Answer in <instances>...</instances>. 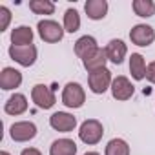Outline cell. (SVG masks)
I'll return each mask as SVG.
<instances>
[{"label": "cell", "mask_w": 155, "mask_h": 155, "mask_svg": "<svg viewBox=\"0 0 155 155\" xmlns=\"http://www.w3.org/2000/svg\"><path fill=\"white\" fill-rule=\"evenodd\" d=\"M115 77L111 75V71L108 68H102L99 71H93V73H88V88L91 93L95 95H102L106 93L110 88H111V82H113Z\"/></svg>", "instance_id": "obj_4"}, {"label": "cell", "mask_w": 155, "mask_h": 155, "mask_svg": "<svg viewBox=\"0 0 155 155\" xmlns=\"http://www.w3.org/2000/svg\"><path fill=\"white\" fill-rule=\"evenodd\" d=\"M84 155H101V153H99V151H86Z\"/></svg>", "instance_id": "obj_27"}, {"label": "cell", "mask_w": 155, "mask_h": 155, "mask_svg": "<svg viewBox=\"0 0 155 155\" xmlns=\"http://www.w3.org/2000/svg\"><path fill=\"white\" fill-rule=\"evenodd\" d=\"M38 128L31 120H17L9 126V137L15 142H29L37 137Z\"/></svg>", "instance_id": "obj_6"}, {"label": "cell", "mask_w": 155, "mask_h": 155, "mask_svg": "<svg viewBox=\"0 0 155 155\" xmlns=\"http://www.w3.org/2000/svg\"><path fill=\"white\" fill-rule=\"evenodd\" d=\"M101 46L97 44V38L91 37V35H82L81 38H77L73 49H75V55L79 57L81 60H84L86 57H90L95 49H99Z\"/></svg>", "instance_id": "obj_15"}, {"label": "cell", "mask_w": 155, "mask_h": 155, "mask_svg": "<svg viewBox=\"0 0 155 155\" xmlns=\"http://www.w3.org/2000/svg\"><path fill=\"white\" fill-rule=\"evenodd\" d=\"M146 81H148L150 84H153V86H155V60H153V62H150V64H148V68H146Z\"/></svg>", "instance_id": "obj_25"}, {"label": "cell", "mask_w": 155, "mask_h": 155, "mask_svg": "<svg viewBox=\"0 0 155 155\" xmlns=\"http://www.w3.org/2000/svg\"><path fill=\"white\" fill-rule=\"evenodd\" d=\"M102 137H104V126L97 119H86L79 126V139L88 146L99 144L102 140Z\"/></svg>", "instance_id": "obj_1"}, {"label": "cell", "mask_w": 155, "mask_h": 155, "mask_svg": "<svg viewBox=\"0 0 155 155\" xmlns=\"http://www.w3.org/2000/svg\"><path fill=\"white\" fill-rule=\"evenodd\" d=\"M31 101L40 110H51L57 104V97H55L53 88H49L46 84H35L31 88Z\"/></svg>", "instance_id": "obj_7"}, {"label": "cell", "mask_w": 155, "mask_h": 155, "mask_svg": "<svg viewBox=\"0 0 155 155\" xmlns=\"http://www.w3.org/2000/svg\"><path fill=\"white\" fill-rule=\"evenodd\" d=\"M22 81H24V77L17 68L6 66V68H2V71H0V88L4 91H11V90L20 88Z\"/></svg>", "instance_id": "obj_11"}, {"label": "cell", "mask_w": 155, "mask_h": 155, "mask_svg": "<svg viewBox=\"0 0 155 155\" xmlns=\"http://www.w3.org/2000/svg\"><path fill=\"white\" fill-rule=\"evenodd\" d=\"M110 91H111V97H113L115 101L124 102V101H130V99L133 97V93H135V86L131 84V81L128 79V77H124V75H117L115 79H113V82H111Z\"/></svg>", "instance_id": "obj_9"}, {"label": "cell", "mask_w": 155, "mask_h": 155, "mask_svg": "<svg viewBox=\"0 0 155 155\" xmlns=\"http://www.w3.org/2000/svg\"><path fill=\"white\" fill-rule=\"evenodd\" d=\"M49 126L55 131L69 133V131H73L77 128V117L73 113H68V111H55L49 117Z\"/></svg>", "instance_id": "obj_10"}, {"label": "cell", "mask_w": 155, "mask_h": 155, "mask_svg": "<svg viewBox=\"0 0 155 155\" xmlns=\"http://www.w3.org/2000/svg\"><path fill=\"white\" fill-rule=\"evenodd\" d=\"M62 26L66 33H77L81 29V15L75 8H68L64 11V18H62Z\"/></svg>", "instance_id": "obj_20"}, {"label": "cell", "mask_w": 155, "mask_h": 155, "mask_svg": "<svg viewBox=\"0 0 155 155\" xmlns=\"http://www.w3.org/2000/svg\"><path fill=\"white\" fill-rule=\"evenodd\" d=\"M130 40L139 48H148L155 42V29L150 24H135L130 29Z\"/></svg>", "instance_id": "obj_8"}, {"label": "cell", "mask_w": 155, "mask_h": 155, "mask_svg": "<svg viewBox=\"0 0 155 155\" xmlns=\"http://www.w3.org/2000/svg\"><path fill=\"white\" fill-rule=\"evenodd\" d=\"M37 33H38V37H40L44 42H48V44H57V42H60V40L64 38V35H66L64 26L58 24L57 20H51V18H42V20H38V24H37Z\"/></svg>", "instance_id": "obj_3"}, {"label": "cell", "mask_w": 155, "mask_h": 155, "mask_svg": "<svg viewBox=\"0 0 155 155\" xmlns=\"http://www.w3.org/2000/svg\"><path fill=\"white\" fill-rule=\"evenodd\" d=\"M104 49H106L108 60L113 62V64H117V66H120V64L124 62V58L128 57V46H126V42L120 40V38H111V40L106 44Z\"/></svg>", "instance_id": "obj_12"}, {"label": "cell", "mask_w": 155, "mask_h": 155, "mask_svg": "<svg viewBox=\"0 0 155 155\" xmlns=\"http://www.w3.org/2000/svg\"><path fill=\"white\" fill-rule=\"evenodd\" d=\"M11 24V9L8 6H0V33L8 31Z\"/></svg>", "instance_id": "obj_24"}, {"label": "cell", "mask_w": 155, "mask_h": 155, "mask_svg": "<svg viewBox=\"0 0 155 155\" xmlns=\"http://www.w3.org/2000/svg\"><path fill=\"white\" fill-rule=\"evenodd\" d=\"M86 102V90L81 82H68L62 88V104L69 110H79Z\"/></svg>", "instance_id": "obj_2"}, {"label": "cell", "mask_w": 155, "mask_h": 155, "mask_svg": "<svg viewBox=\"0 0 155 155\" xmlns=\"http://www.w3.org/2000/svg\"><path fill=\"white\" fill-rule=\"evenodd\" d=\"M29 11L35 15H53L55 2H51V0H29Z\"/></svg>", "instance_id": "obj_23"}, {"label": "cell", "mask_w": 155, "mask_h": 155, "mask_svg": "<svg viewBox=\"0 0 155 155\" xmlns=\"http://www.w3.org/2000/svg\"><path fill=\"white\" fill-rule=\"evenodd\" d=\"M33 38H35V33L29 26H17L11 29V35H9L11 46H31Z\"/></svg>", "instance_id": "obj_17"}, {"label": "cell", "mask_w": 155, "mask_h": 155, "mask_svg": "<svg viewBox=\"0 0 155 155\" xmlns=\"http://www.w3.org/2000/svg\"><path fill=\"white\" fill-rule=\"evenodd\" d=\"M8 53H9L11 60H15L22 68H31L38 58V49L35 44H31V46H9Z\"/></svg>", "instance_id": "obj_5"}, {"label": "cell", "mask_w": 155, "mask_h": 155, "mask_svg": "<svg viewBox=\"0 0 155 155\" xmlns=\"http://www.w3.org/2000/svg\"><path fill=\"white\" fill-rule=\"evenodd\" d=\"M106 64H108V55H106V49H104V48L95 49L90 57H86V58L82 60V66H84V69H86L88 73L99 71V69L106 68Z\"/></svg>", "instance_id": "obj_16"}, {"label": "cell", "mask_w": 155, "mask_h": 155, "mask_svg": "<svg viewBox=\"0 0 155 155\" xmlns=\"http://www.w3.org/2000/svg\"><path fill=\"white\" fill-rule=\"evenodd\" d=\"M77 142L73 139L62 137L51 142L49 146V155H77Z\"/></svg>", "instance_id": "obj_18"}, {"label": "cell", "mask_w": 155, "mask_h": 155, "mask_svg": "<svg viewBox=\"0 0 155 155\" xmlns=\"http://www.w3.org/2000/svg\"><path fill=\"white\" fill-rule=\"evenodd\" d=\"M110 11V4L106 0H88L84 4V13L90 20H104Z\"/></svg>", "instance_id": "obj_14"}, {"label": "cell", "mask_w": 155, "mask_h": 155, "mask_svg": "<svg viewBox=\"0 0 155 155\" xmlns=\"http://www.w3.org/2000/svg\"><path fill=\"white\" fill-rule=\"evenodd\" d=\"M0 155H11L9 151H6V150H2V151H0Z\"/></svg>", "instance_id": "obj_28"}, {"label": "cell", "mask_w": 155, "mask_h": 155, "mask_svg": "<svg viewBox=\"0 0 155 155\" xmlns=\"http://www.w3.org/2000/svg\"><path fill=\"white\" fill-rule=\"evenodd\" d=\"M131 9L140 18H150L155 15V2L153 0H133Z\"/></svg>", "instance_id": "obj_22"}, {"label": "cell", "mask_w": 155, "mask_h": 155, "mask_svg": "<svg viewBox=\"0 0 155 155\" xmlns=\"http://www.w3.org/2000/svg\"><path fill=\"white\" fill-rule=\"evenodd\" d=\"M29 108V102H28V97L24 93H13L6 104H4V111L11 117H18V115H24Z\"/></svg>", "instance_id": "obj_13"}, {"label": "cell", "mask_w": 155, "mask_h": 155, "mask_svg": "<svg viewBox=\"0 0 155 155\" xmlns=\"http://www.w3.org/2000/svg\"><path fill=\"white\" fill-rule=\"evenodd\" d=\"M130 144L120 139V137H115L111 140H108L106 148H104V155H130Z\"/></svg>", "instance_id": "obj_21"}, {"label": "cell", "mask_w": 155, "mask_h": 155, "mask_svg": "<svg viewBox=\"0 0 155 155\" xmlns=\"http://www.w3.org/2000/svg\"><path fill=\"white\" fill-rule=\"evenodd\" d=\"M20 155H42V151L37 150V148H33V146H29V148H24L20 151Z\"/></svg>", "instance_id": "obj_26"}, {"label": "cell", "mask_w": 155, "mask_h": 155, "mask_svg": "<svg viewBox=\"0 0 155 155\" xmlns=\"http://www.w3.org/2000/svg\"><path fill=\"white\" fill-rule=\"evenodd\" d=\"M146 60L140 53H131L130 57V73L133 81H144L146 79Z\"/></svg>", "instance_id": "obj_19"}]
</instances>
